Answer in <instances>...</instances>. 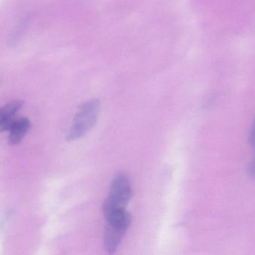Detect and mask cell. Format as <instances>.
<instances>
[{
  "instance_id": "obj_1",
  "label": "cell",
  "mask_w": 255,
  "mask_h": 255,
  "mask_svg": "<svg viewBox=\"0 0 255 255\" xmlns=\"http://www.w3.org/2000/svg\"><path fill=\"white\" fill-rule=\"evenodd\" d=\"M133 196L128 177L125 174L117 175L111 186L109 196L103 204L105 218L118 211H124Z\"/></svg>"
},
{
  "instance_id": "obj_2",
  "label": "cell",
  "mask_w": 255,
  "mask_h": 255,
  "mask_svg": "<svg viewBox=\"0 0 255 255\" xmlns=\"http://www.w3.org/2000/svg\"><path fill=\"white\" fill-rule=\"evenodd\" d=\"M106 220L107 225L105 229L103 245L107 254L113 255L124 240L131 219L127 210H124L109 216Z\"/></svg>"
},
{
  "instance_id": "obj_3",
  "label": "cell",
  "mask_w": 255,
  "mask_h": 255,
  "mask_svg": "<svg viewBox=\"0 0 255 255\" xmlns=\"http://www.w3.org/2000/svg\"><path fill=\"white\" fill-rule=\"evenodd\" d=\"M100 104L96 99L84 103L75 117L67 141H75L85 136L96 125L100 112Z\"/></svg>"
},
{
  "instance_id": "obj_4",
  "label": "cell",
  "mask_w": 255,
  "mask_h": 255,
  "mask_svg": "<svg viewBox=\"0 0 255 255\" xmlns=\"http://www.w3.org/2000/svg\"><path fill=\"white\" fill-rule=\"evenodd\" d=\"M22 106L20 100H13L0 107V133L9 130Z\"/></svg>"
},
{
  "instance_id": "obj_5",
  "label": "cell",
  "mask_w": 255,
  "mask_h": 255,
  "mask_svg": "<svg viewBox=\"0 0 255 255\" xmlns=\"http://www.w3.org/2000/svg\"><path fill=\"white\" fill-rule=\"evenodd\" d=\"M31 127L29 119L25 117L16 118L9 128L8 142L10 145L19 144L25 137Z\"/></svg>"
},
{
  "instance_id": "obj_6",
  "label": "cell",
  "mask_w": 255,
  "mask_h": 255,
  "mask_svg": "<svg viewBox=\"0 0 255 255\" xmlns=\"http://www.w3.org/2000/svg\"><path fill=\"white\" fill-rule=\"evenodd\" d=\"M248 174L250 178L255 180V156L248 166Z\"/></svg>"
},
{
  "instance_id": "obj_7",
  "label": "cell",
  "mask_w": 255,
  "mask_h": 255,
  "mask_svg": "<svg viewBox=\"0 0 255 255\" xmlns=\"http://www.w3.org/2000/svg\"><path fill=\"white\" fill-rule=\"evenodd\" d=\"M249 141H250V145H252L253 148H255V120L254 124H253V127H252L251 131L250 133V138H249Z\"/></svg>"
}]
</instances>
